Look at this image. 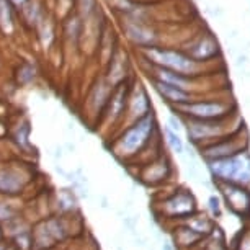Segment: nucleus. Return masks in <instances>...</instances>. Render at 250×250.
Wrapping results in <instances>:
<instances>
[{
    "label": "nucleus",
    "mask_w": 250,
    "mask_h": 250,
    "mask_svg": "<svg viewBox=\"0 0 250 250\" xmlns=\"http://www.w3.org/2000/svg\"><path fill=\"white\" fill-rule=\"evenodd\" d=\"M157 133L159 128H157V123H155V116L150 111L149 115L141 118V120L133 123V125L126 126L121 131L120 136L110 146L111 154L118 160H121V162L131 164L147 147L149 143Z\"/></svg>",
    "instance_id": "1"
},
{
    "label": "nucleus",
    "mask_w": 250,
    "mask_h": 250,
    "mask_svg": "<svg viewBox=\"0 0 250 250\" xmlns=\"http://www.w3.org/2000/svg\"><path fill=\"white\" fill-rule=\"evenodd\" d=\"M244 128V121L237 116V113L221 120H187L185 118V131L190 144L196 146L198 149L213 144L216 141L228 138V136L237 133Z\"/></svg>",
    "instance_id": "2"
},
{
    "label": "nucleus",
    "mask_w": 250,
    "mask_h": 250,
    "mask_svg": "<svg viewBox=\"0 0 250 250\" xmlns=\"http://www.w3.org/2000/svg\"><path fill=\"white\" fill-rule=\"evenodd\" d=\"M198 211V201L195 195L185 187H175L173 191L167 193L154 203V213L164 223L173 224Z\"/></svg>",
    "instance_id": "3"
},
{
    "label": "nucleus",
    "mask_w": 250,
    "mask_h": 250,
    "mask_svg": "<svg viewBox=\"0 0 250 250\" xmlns=\"http://www.w3.org/2000/svg\"><path fill=\"white\" fill-rule=\"evenodd\" d=\"M208 172L214 183H235L250 188V152H242L229 159L206 162Z\"/></svg>",
    "instance_id": "4"
},
{
    "label": "nucleus",
    "mask_w": 250,
    "mask_h": 250,
    "mask_svg": "<svg viewBox=\"0 0 250 250\" xmlns=\"http://www.w3.org/2000/svg\"><path fill=\"white\" fill-rule=\"evenodd\" d=\"M149 62L155 67L168 69L172 72L188 75V77H196L200 74V62L193 61L190 56H187L182 51H170L160 48H149L146 49Z\"/></svg>",
    "instance_id": "5"
},
{
    "label": "nucleus",
    "mask_w": 250,
    "mask_h": 250,
    "mask_svg": "<svg viewBox=\"0 0 250 250\" xmlns=\"http://www.w3.org/2000/svg\"><path fill=\"white\" fill-rule=\"evenodd\" d=\"M173 111L187 120H221L235 113V106L223 100H193L185 105L173 106Z\"/></svg>",
    "instance_id": "6"
},
{
    "label": "nucleus",
    "mask_w": 250,
    "mask_h": 250,
    "mask_svg": "<svg viewBox=\"0 0 250 250\" xmlns=\"http://www.w3.org/2000/svg\"><path fill=\"white\" fill-rule=\"evenodd\" d=\"M250 146L249 134L245 128H242L237 133L216 141L213 144H208L205 147H200V155L205 162L209 160H219V159H229L234 155H239L242 152H247Z\"/></svg>",
    "instance_id": "7"
},
{
    "label": "nucleus",
    "mask_w": 250,
    "mask_h": 250,
    "mask_svg": "<svg viewBox=\"0 0 250 250\" xmlns=\"http://www.w3.org/2000/svg\"><path fill=\"white\" fill-rule=\"evenodd\" d=\"M173 162L170 159V155L167 152L160 154L157 159L152 160V162L143 165V167L138 168V180L141 183H144L146 187H162L167 185L168 182L172 180L173 177Z\"/></svg>",
    "instance_id": "8"
},
{
    "label": "nucleus",
    "mask_w": 250,
    "mask_h": 250,
    "mask_svg": "<svg viewBox=\"0 0 250 250\" xmlns=\"http://www.w3.org/2000/svg\"><path fill=\"white\" fill-rule=\"evenodd\" d=\"M31 178V173L21 165L5 164L0 165V196L17 198L25 191Z\"/></svg>",
    "instance_id": "9"
},
{
    "label": "nucleus",
    "mask_w": 250,
    "mask_h": 250,
    "mask_svg": "<svg viewBox=\"0 0 250 250\" xmlns=\"http://www.w3.org/2000/svg\"><path fill=\"white\" fill-rule=\"evenodd\" d=\"M214 185L230 213L242 219H250V188L235 183H214Z\"/></svg>",
    "instance_id": "10"
},
{
    "label": "nucleus",
    "mask_w": 250,
    "mask_h": 250,
    "mask_svg": "<svg viewBox=\"0 0 250 250\" xmlns=\"http://www.w3.org/2000/svg\"><path fill=\"white\" fill-rule=\"evenodd\" d=\"M128 97H129V87L128 83H120V85L113 87V92L108 103L103 110V118L108 121V125H115L123 118L126 113V105H128Z\"/></svg>",
    "instance_id": "11"
},
{
    "label": "nucleus",
    "mask_w": 250,
    "mask_h": 250,
    "mask_svg": "<svg viewBox=\"0 0 250 250\" xmlns=\"http://www.w3.org/2000/svg\"><path fill=\"white\" fill-rule=\"evenodd\" d=\"M170 235L172 245L175 247V250H196L206 239L182 224H170Z\"/></svg>",
    "instance_id": "12"
},
{
    "label": "nucleus",
    "mask_w": 250,
    "mask_h": 250,
    "mask_svg": "<svg viewBox=\"0 0 250 250\" xmlns=\"http://www.w3.org/2000/svg\"><path fill=\"white\" fill-rule=\"evenodd\" d=\"M173 224H182L185 228L191 229L193 232L203 235V237H209L211 234L218 229V223H216L214 218H211L208 213H203V211L198 209L196 213H193L187 218H183L182 221L178 223H173Z\"/></svg>",
    "instance_id": "13"
},
{
    "label": "nucleus",
    "mask_w": 250,
    "mask_h": 250,
    "mask_svg": "<svg viewBox=\"0 0 250 250\" xmlns=\"http://www.w3.org/2000/svg\"><path fill=\"white\" fill-rule=\"evenodd\" d=\"M128 120H129V125H133L141 118H144L146 115L150 113V103H149V97L147 93L143 87L139 85V88L131 93L129 92V97H128Z\"/></svg>",
    "instance_id": "14"
},
{
    "label": "nucleus",
    "mask_w": 250,
    "mask_h": 250,
    "mask_svg": "<svg viewBox=\"0 0 250 250\" xmlns=\"http://www.w3.org/2000/svg\"><path fill=\"white\" fill-rule=\"evenodd\" d=\"M154 88L157 90V93L164 98L165 102H168L172 106H178V105H185V103L193 102V95L190 92H185L178 87H173L170 83H165L162 80L152 79Z\"/></svg>",
    "instance_id": "15"
},
{
    "label": "nucleus",
    "mask_w": 250,
    "mask_h": 250,
    "mask_svg": "<svg viewBox=\"0 0 250 250\" xmlns=\"http://www.w3.org/2000/svg\"><path fill=\"white\" fill-rule=\"evenodd\" d=\"M219 53L218 43L211 36H205L201 40H198L196 43H193L190 48H187V56H190L196 62H203V61L213 59L216 54Z\"/></svg>",
    "instance_id": "16"
},
{
    "label": "nucleus",
    "mask_w": 250,
    "mask_h": 250,
    "mask_svg": "<svg viewBox=\"0 0 250 250\" xmlns=\"http://www.w3.org/2000/svg\"><path fill=\"white\" fill-rule=\"evenodd\" d=\"M56 213L59 216H72L79 211V200L75 195L74 188H62L59 190V193L56 195Z\"/></svg>",
    "instance_id": "17"
},
{
    "label": "nucleus",
    "mask_w": 250,
    "mask_h": 250,
    "mask_svg": "<svg viewBox=\"0 0 250 250\" xmlns=\"http://www.w3.org/2000/svg\"><path fill=\"white\" fill-rule=\"evenodd\" d=\"M155 79L162 80V82H165V83H170V85H173V87L182 88V90H185V92H190L196 77H188V75L172 72V70H168V69L155 67Z\"/></svg>",
    "instance_id": "18"
},
{
    "label": "nucleus",
    "mask_w": 250,
    "mask_h": 250,
    "mask_svg": "<svg viewBox=\"0 0 250 250\" xmlns=\"http://www.w3.org/2000/svg\"><path fill=\"white\" fill-rule=\"evenodd\" d=\"M126 33H128L131 41H134L136 44H141V46L150 44V41L154 40L152 31L141 25H128L126 26Z\"/></svg>",
    "instance_id": "19"
},
{
    "label": "nucleus",
    "mask_w": 250,
    "mask_h": 250,
    "mask_svg": "<svg viewBox=\"0 0 250 250\" xmlns=\"http://www.w3.org/2000/svg\"><path fill=\"white\" fill-rule=\"evenodd\" d=\"M196 250H229V245L226 244L224 234L221 232V229L218 228L209 237H206L203 240Z\"/></svg>",
    "instance_id": "20"
},
{
    "label": "nucleus",
    "mask_w": 250,
    "mask_h": 250,
    "mask_svg": "<svg viewBox=\"0 0 250 250\" xmlns=\"http://www.w3.org/2000/svg\"><path fill=\"white\" fill-rule=\"evenodd\" d=\"M8 244L13 250H35V242H33L31 229H26L23 232L13 235L8 239Z\"/></svg>",
    "instance_id": "21"
},
{
    "label": "nucleus",
    "mask_w": 250,
    "mask_h": 250,
    "mask_svg": "<svg viewBox=\"0 0 250 250\" xmlns=\"http://www.w3.org/2000/svg\"><path fill=\"white\" fill-rule=\"evenodd\" d=\"M10 200L12 198L0 196V224L2 226H5L7 223H10V221L20 216V209L13 206Z\"/></svg>",
    "instance_id": "22"
},
{
    "label": "nucleus",
    "mask_w": 250,
    "mask_h": 250,
    "mask_svg": "<svg viewBox=\"0 0 250 250\" xmlns=\"http://www.w3.org/2000/svg\"><path fill=\"white\" fill-rule=\"evenodd\" d=\"M30 133H31L30 123L25 121V123H21V125H18V128H17V131H15V134H13V141H15V144H17L21 150H30V147H31Z\"/></svg>",
    "instance_id": "23"
},
{
    "label": "nucleus",
    "mask_w": 250,
    "mask_h": 250,
    "mask_svg": "<svg viewBox=\"0 0 250 250\" xmlns=\"http://www.w3.org/2000/svg\"><path fill=\"white\" fill-rule=\"evenodd\" d=\"M165 143H167V147L170 149L173 154L182 155L185 152V144H183L180 134L173 133V131H170L168 128H165Z\"/></svg>",
    "instance_id": "24"
},
{
    "label": "nucleus",
    "mask_w": 250,
    "mask_h": 250,
    "mask_svg": "<svg viewBox=\"0 0 250 250\" xmlns=\"http://www.w3.org/2000/svg\"><path fill=\"white\" fill-rule=\"evenodd\" d=\"M229 250H250V223L245 224L244 229H240Z\"/></svg>",
    "instance_id": "25"
},
{
    "label": "nucleus",
    "mask_w": 250,
    "mask_h": 250,
    "mask_svg": "<svg viewBox=\"0 0 250 250\" xmlns=\"http://www.w3.org/2000/svg\"><path fill=\"white\" fill-rule=\"evenodd\" d=\"M0 26H2L3 31L12 30V15L7 0H0Z\"/></svg>",
    "instance_id": "26"
},
{
    "label": "nucleus",
    "mask_w": 250,
    "mask_h": 250,
    "mask_svg": "<svg viewBox=\"0 0 250 250\" xmlns=\"http://www.w3.org/2000/svg\"><path fill=\"white\" fill-rule=\"evenodd\" d=\"M208 211H209L211 218L218 219L221 218V214H223V206H221V198L216 196V195H211L209 200H208Z\"/></svg>",
    "instance_id": "27"
},
{
    "label": "nucleus",
    "mask_w": 250,
    "mask_h": 250,
    "mask_svg": "<svg viewBox=\"0 0 250 250\" xmlns=\"http://www.w3.org/2000/svg\"><path fill=\"white\" fill-rule=\"evenodd\" d=\"M35 79V67L31 64H23L20 70H18V80L21 83H28Z\"/></svg>",
    "instance_id": "28"
},
{
    "label": "nucleus",
    "mask_w": 250,
    "mask_h": 250,
    "mask_svg": "<svg viewBox=\"0 0 250 250\" xmlns=\"http://www.w3.org/2000/svg\"><path fill=\"white\" fill-rule=\"evenodd\" d=\"M167 128L170 129V131H173V133L180 134L182 125H180V121H178L175 116H170V118H168V121H167Z\"/></svg>",
    "instance_id": "29"
},
{
    "label": "nucleus",
    "mask_w": 250,
    "mask_h": 250,
    "mask_svg": "<svg viewBox=\"0 0 250 250\" xmlns=\"http://www.w3.org/2000/svg\"><path fill=\"white\" fill-rule=\"evenodd\" d=\"M0 250H12V247H10V244H8V242L2 240V242H0Z\"/></svg>",
    "instance_id": "30"
},
{
    "label": "nucleus",
    "mask_w": 250,
    "mask_h": 250,
    "mask_svg": "<svg viewBox=\"0 0 250 250\" xmlns=\"http://www.w3.org/2000/svg\"><path fill=\"white\" fill-rule=\"evenodd\" d=\"M162 250H175V247H173L172 244H164V247H162Z\"/></svg>",
    "instance_id": "31"
},
{
    "label": "nucleus",
    "mask_w": 250,
    "mask_h": 250,
    "mask_svg": "<svg viewBox=\"0 0 250 250\" xmlns=\"http://www.w3.org/2000/svg\"><path fill=\"white\" fill-rule=\"evenodd\" d=\"M2 240H5V234H3V228H2V224H0V242Z\"/></svg>",
    "instance_id": "32"
},
{
    "label": "nucleus",
    "mask_w": 250,
    "mask_h": 250,
    "mask_svg": "<svg viewBox=\"0 0 250 250\" xmlns=\"http://www.w3.org/2000/svg\"><path fill=\"white\" fill-rule=\"evenodd\" d=\"M12 2H13V3H23L25 0H12Z\"/></svg>",
    "instance_id": "33"
},
{
    "label": "nucleus",
    "mask_w": 250,
    "mask_h": 250,
    "mask_svg": "<svg viewBox=\"0 0 250 250\" xmlns=\"http://www.w3.org/2000/svg\"><path fill=\"white\" fill-rule=\"evenodd\" d=\"M51 250H54V249H51Z\"/></svg>",
    "instance_id": "34"
}]
</instances>
